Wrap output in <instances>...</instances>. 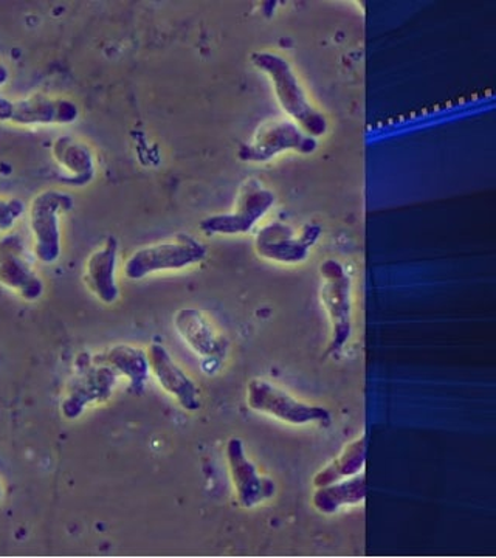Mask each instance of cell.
<instances>
[{"mask_svg": "<svg viewBox=\"0 0 496 558\" xmlns=\"http://www.w3.org/2000/svg\"><path fill=\"white\" fill-rule=\"evenodd\" d=\"M250 61L259 72L266 73L274 86L278 105L290 120L295 121L311 137L319 138L328 132V119L307 98L295 70L281 54L274 51H255Z\"/></svg>", "mask_w": 496, "mask_h": 558, "instance_id": "cell-1", "label": "cell"}, {"mask_svg": "<svg viewBox=\"0 0 496 558\" xmlns=\"http://www.w3.org/2000/svg\"><path fill=\"white\" fill-rule=\"evenodd\" d=\"M319 300L328 315L330 339L328 355L340 354L352 337V278L344 264L326 259L319 266Z\"/></svg>", "mask_w": 496, "mask_h": 558, "instance_id": "cell-2", "label": "cell"}, {"mask_svg": "<svg viewBox=\"0 0 496 558\" xmlns=\"http://www.w3.org/2000/svg\"><path fill=\"white\" fill-rule=\"evenodd\" d=\"M277 196L258 179H245L239 186L234 207L229 213L202 220L201 230L207 236H238L255 229L264 216L274 208Z\"/></svg>", "mask_w": 496, "mask_h": 558, "instance_id": "cell-3", "label": "cell"}, {"mask_svg": "<svg viewBox=\"0 0 496 558\" xmlns=\"http://www.w3.org/2000/svg\"><path fill=\"white\" fill-rule=\"evenodd\" d=\"M207 258V247L196 238L180 234L171 241L135 250L124 263V275L132 281L160 274L183 270Z\"/></svg>", "mask_w": 496, "mask_h": 558, "instance_id": "cell-4", "label": "cell"}, {"mask_svg": "<svg viewBox=\"0 0 496 558\" xmlns=\"http://www.w3.org/2000/svg\"><path fill=\"white\" fill-rule=\"evenodd\" d=\"M317 138L311 137L290 119L264 121L255 134L238 149V159L247 163H267L285 153L314 154Z\"/></svg>", "mask_w": 496, "mask_h": 558, "instance_id": "cell-5", "label": "cell"}, {"mask_svg": "<svg viewBox=\"0 0 496 558\" xmlns=\"http://www.w3.org/2000/svg\"><path fill=\"white\" fill-rule=\"evenodd\" d=\"M322 234L323 229L317 223H306L298 231L289 223L270 222L256 231L253 247L259 258L298 266L307 260Z\"/></svg>", "mask_w": 496, "mask_h": 558, "instance_id": "cell-6", "label": "cell"}, {"mask_svg": "<svg viewBox=\"0 0 496 558\" xmlns=\"http://www.w3.org/2000/svg\"><path fill=\"white\" fill-rule=\"evenodd\" d=\"M247 405L250 410L256 413L267 414V416L278 418L285 424L311 425L318 424L326 427L332 421V414L328 410L318 405H309L301 402L278 388L277 385L264 379H253L247 387Z\"/></svg>", "mask_w": 496, "mask_h": 558, "instance_id": "cell-7", "label": "cell"}, {"mask_svg": "<svg viewBox=\"0 0 496 558\" xmlns=\"http://www.w3.org/2000/svg\"><path fill=\"white\" fill-rule=\"evenodd\" d=\"M72 208V196L57 190L43 191L32 201L31 229L35 238V255L40 263L53 264L60 259V216Z\"/></svg>", "mask_w": 496, "mask_h": 558, "instance_id": "cell-8", "label": "cell"}, {"mask_svg": "<svg viewBox=\"0 0 496 558\" xmlns=\"http://www.w3.org/2000/svg\"><path fill=\"white\" fill-rule=\"evenodd\" d=\"M80 108L68 98L33 95L22 100H9L0 95V121L16 126H53L72 124L78 120Z\"/></svg>", "mask_w": 496, "mask_h": 558, "instance_id": "cell-9", "label": "cell"}, {"mask_svg": "<svg viewBox=\"0 0 496 558\" xmlns=\"http://www.w3.org/2000/svg\"><path fill=\"white\" fill-rule=\"evenodd\" d=\"M83 360V363L78 360V374L70 381L68 398L62 402L61 411L68 418L80 417L90 403L106 402L119 379V374L105 363L94 360V365H90L86 355Z\"/></svg>", "mask_w": 496, "mask_h": 558, "instance_id": "cell-10", "label": "cell"}, {"mask_svg": "<svg viewBox=\"0 0 496 558\" xmlns=\"http://www.w3.org/2000/svg\"><path fill=\"white\" fill-rule=\"evenodd\" d=\"M0 284L25 301L39 300L46 289L25 256V245L20 234H7L0 240Z\"/></svg>", "mask_w": 496, "mask_h": 558, "instance_id": "cell-11", "label": "cell"}, {"mask_svg": "<svg viewBox=\"0 0 496 558\" xmlns=\"http://www.w3.org/2000/svg\"><path fill=\"white\" fill-rule=\"evenodd\" d=\"M226 454L238 502L242 508H256L261 502L274 497L275 490H277L274 481L259 475L256 465L245 453L241 439H230L227 444Z\"/></svg>", "mask_w": 496, "mask_h": 558, "instance_id": "cell-12", "label": "cell"}, {"mask_svg": "<svg viewBox=\"0 0 496 558\" xmlns=\"http://www.w3.org/2000/svg\"><path fill=\"white\" fill-rule=\"evenodd\" d=\"M149 368L160 387L178 400L180 407L186 411H197L202 407L201 389L185 373L176 360L171 357L167 348L161 343H153L146 351Z\"/></svg>", "mask_w": 496, "mask_h": 558, "instance_id": "cell-13", "label": "cell"}, {"mask_svg": "<svg viewBox=\"0 0 496 558\" xmlns=\"http://www.w3.org/2000/svg\"><path fill=\"white\" fill-rule=\"evenodd\" d=\"M117 256H119V241L109 236L105 245L92 253L86 263L84 281L87 288L101 303L113 304L120 296L119 282H117Z\"/></svg>", "mask_w": 496, "mask_h": 558, "instance_id": "cell-14", "label": "cell"}, {"mask_svg": "<svg viewBox=\"0 0 496 558\" xmlns=\"http://www.w3.org/2000/svg\"><path fill=\"white\" fill-rule=\"evenodd\" d=\"M174 328L180 339L201 357H220L226 352V340L218 336L204 312L191 307L176 312Z\"/></svg>", "mask_w": 496, "mask_h": 558, "instance_id": "cell-15", "label": "cell"}, {"mask_svg": "<svg viewBox=\"0 0 496 558\" xmlns=\"http://www.w3.org/2000/svg\"><path fill=\"white\" fill-rule=\"evenodd\" d=\"M95 362L105 363L116 371L119 376L130 379V389L134 395H143L146 381L149 379L148 354L143 349L130 344H117L105 352L95 355Z\"/></svg>", "mask_w": 496, "mask_h": 558, "instance_id": "cell-16", "label": "cell"}, {"mask_svg": "<svg viewBox=\"0 0 496 558\" xmlns=\"http://www.w3.org/2000/svg\"><path fill=\"white\" fill-rule=\"evenodd\" d=\"M53 159L60 165L62 170L70 175L68 183L70 185H86L95 174L94 154L89 146L84 145L78 140L62 135L53 142L51 146Z\"/></svg>", "mask_w": 496, "mask_h": 558, "instance_id": "cell-17", "label": "cell"}, {"mask_svg": "<svg viewBox=\"0 0 496 558\" xmlns=\"http://www.w3.org/2000/svg\"><path fill=\"white\" fill-rule=\"evenodd\" d=\"M366 492V478L359 473V475L337 481L329 486L317 487L315 494L312 495V506L322 515H334L341 508L363 505Z\"/></svg>", "mask_w": 496, "mask_h": 558, "instance_id": "cell-18", "label": "cell"}, {"mask_svg": "<svg viewBox=\"0 0 496 558\" xmlns=\"http://www.w3.org/2000/svg\"><path fill=\"white\" fill-rule=\"evenodd\" d=\"M367 440L366 436L352 440L341 451L340 457L330 461L326 468L319 470L317 475L314 476V487L329 486V484L337 483V481L351 478V476L359 475L366 464Z\"/></svg>", "mask_w": 496, "mask_h": 558, "instance_id": "cell-19", "label": "cell"}, {"mask_svg": "<svg viewBox=\"0 0 496 558\" xmlns=\"http://www.w3.org/2000/svg\"><path fill=\"white\" fill-rule=\"evenodd\" d=\"M24 213L25 204L21 199H0V231L13 229Z\"/></svg>", "mask_w": 496, "mask_h": 558, "instance_id": "cell-20", "label": "cell"}, {"mask_svg": "<svg viewBox=\"0 0 496 558\" xmlns=\"http://www.w3.org/2000/svg\"><path fill=\"white\" fill-rule=\"evenodd\" d=\"M10 78V72L9 68H7L5 64H2L0 62V86H3V84H7V81Z\"/></svg>", "mask_w": 496, "mask_h": 558, "instance_id": "cell-21", "label": "cell"}, {"mask_svg": "<svg viewBox=\"0 0 496 558\" xmlns=\"http://www.w3.org/2000/svg\"><path fill=\"white\" fill-rule=\"evenodd\" d=\"M3 498V487H2V484H0V499Z\"/></svg>", "mask_w": 496, "mask_h": 558, "instance_id": "cell-22", "label": "cell"}]
</instances>
